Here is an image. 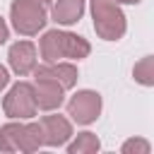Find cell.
Listing matches in <instances>:
<instances>
[{"instance_id":"obj_1","label":"cell","mask_w":154,"mask_h":154,"mask_svg":"<svg viewBox=\"0 0 154 154\" xmlns=\"http://www.w3.org/2000/svg\"><path fill=\"white\" fill-rule=\"evenodd\" d=\"M41 58L43 63H58L63 58L67 60H82L91 53V46L84 36H77L72 31H60V29H51L43 34L41 43H38Z\"/></svg>"},{"instance_id":"obj_2","label":"cell","mask_w":154,"mask_h":154,"mask_svg":"<svg viewBox=\"0 0 154 154\" xmlns=\"http://www.w3.org/2000/svg\"><path fill=\"white\" fill-rule=\"evenodd\" d=\"M91 5V19H94V31L103 41H118L123 38L128 22L116 0H89Z\"/></svg>"},{"instance_id":"obj_3","label":"cell","mask_w":154,"mask_h":154,"mask_svg":"<svg viewBox=\"0 0 154 154\" xmlns=\"http://www.w3.org/2000/svg\"><path fill=\"white\" fill-rule=\"evenodd\" d=\"M10 19L17 34L36 36L48 22V7L36 0H14L10 5Z\"/></svg>"},{"instance_id":"obj_4","label":"cell","mask_w":154,"mask_h":154,"mask_svg":"<svg viewBox=\"0 0 154 154\" xmlns=\"http://www.w3.org/2000/svg\"><path fill=\"white\" fill-rule=\"evenodd\" d=\"M2 111L12 120H29L36 116L38 106L34 99V84L29 82H17L10 87V91L2 99Z\"/></svg>"},{"instance_id":"obj_5","label":"cell","mask_w":154,"mask_h":154,"mask_svg":"<svg viewBox=\"0 0 154 154\" xmlns=\"http://www.w3.org/2000/svg\"><path fill=\"white\" fill-rule=\"evenodd\" d=\"M67 116L77 125H91L101 116V94L94 89H79L67 101Z\"/></svg>"},{"instance_id":"obj_6","label":"cell","mask_w":154,"mask_h":154,"mask_svg":"<svg viewBox=\"0 0 154 154\" xmlns=\"http://www.w3.org/2000/svg\"><path fill=\"white\" fill-rule=\"evenodd\" d=\"M34 99L41 111H55L65 99V87L51 77H34Z\"/></svg>"},{"instance_id":"obj_7","label":"cell","mask_w":154,"mask_h":154,"mask_svg":"<svg viewBox=\"0 0 154 154\" xmlns=\"http://www.w3.org/2000/svg\"><path fill=\"white\" fill-rule=\"evenodd\" d=\"M38 123L43 128V142H46V147H63L72 137V123L65 116H60V113L43 116Z\"/></svg>"},{"instance_id":"obj_8","label":"cell","mask_w":154,"mask_h":154,"mask_svg":"<svg viewBox=\"0 0 154 154\" xmlns=\"http://www.w3.org/2000/svg\"><path fill=\"white\" fill-rule=\"evenodd\" d=\"M36 60H38V58H36V46H34L31 41H17V43H12L10 51H7V63H10L12 72L19 75V77L34 72Z\"/></svg>"},{"instance_id":"obj_9","label":"cell","mask_w":154,"mask_h":154,"mask_svg":"<svg viewBox=\"0 0 154 154\" xmlns=\"http://www.w3.org/2000/svg\"><path fill=\"white\" fill-rule=\"evenodd\" d=\"M34 77H51L55 82H60L67 89H72L77 84V67L72 63H65V60H58V63H46V65H36L34 67Z\"/></svg>"},{"instance_id":"obj_10","label":"cell","mask_w":154,"mask_h":154,"mask_svg":"<svg viewBox=\"0 0 154 154\" xmlns=\"http://www.w3.org/2000/svg\"><path fill=\"white\" fill-rule=\"evenodd\" d=\"M84 2L87 0H55L53 2V22L70 26L77 24L84 14Z\"/></svg>"},{"instance_id":"obj_11","label":"cell","mask_w":154,"mask_h":154,"mask_svg":"<svg viewBox=\"0 0 154 154\" xmlns=\"http://www.w3.org/2000/svg\"><path fill=\"white\" fill-rule=\"evenodd\" d=\"M24 123H7L0 128V152H22Z\"/></svg>"},{"instance_id":"obj_12","label":"cell","mask_w":154,"mask_h":154,"mask_svg":"<svg viewBox=\"0 0 154 154\" xmlns=\"http://www.w3.org/2000/svg\"><path fill=\"white\" fill-rule=\"evenodd\" d=\"M101 149V142L94 132H79L77 140H72L67 144V152L70 154H94Z\"/></svg>"},{"instance_id":"obj_13","label":"cell","mask_w":154,"mask_h":154,"mask_svg":"<svg viewBox=\"0 0 154 154\" xmlns=\"http://www.w3.org/2000/svg\"><path fill=\"white\" fill-rule=\"evenodd\" d=\"M132 77L142 87H154V55H144L142 60H137L132 67Z\"/></svg>"},{"instance_id":"obj_14","label":"cell","mask_w":154,"mask_h":154,"mask_svg":"<svg viewBox=\"0 0 154 154\" xmlns=\"http://www.w3.org/2000/svg\"><path fill=\"white\" fill-rule=\"evenodd\" d=\"M43 144L46 142H43V128H41V123H26L24 125V147H22V152L31 154V152L41 149Z\"/></svg>"},{"instance_id":"obj_15","label":"cell","mask_w":154,"mask_h":154,"mask_svg":"<svg viewBox=\"0 0 154 154\" xmlns=\"http://www.w3.org/2000/svg\"><path fill=\"white\" fill-rule=\"evenodd\" d=\"M149 142L147 140H142V137H132V140H125L123 142V147H120V152L123 154H149Z\"/></svg>"},{"instance_id":"obj_16","label":"cell","mask_w":154,"mask_h":154,"mask_svg":"<svg viewBox=\"0 0 154 154\" xmlns=\"http://www.w3.org/2000/svg\"><path fill=\"white\" fill-rule=\"evenodd\" d=\"M7 38H10V26H7V22H5L2 14H0V46H2Z\"/></svg>"},{"instance_id":"obj_17","label":"cell","mask_w":154,"mask_h":154,"mask_svg":"<svg viewBox=\"0 0 154 154\" xmlns=\"http://www.w3.org/2000/svg\"><path fill=\"white\" fill-rule=\"evenodd\" d=\"M7 84H10V72H7V67L0 65V91H2Z\"/></svg>"},{"instance_id":"obj_18","label":"cell","mask_w":154,"mask_h":154,"mask_svg":"<svg viewBox=\"0 0 154 154\" xmlns=\"http://www.w3.org/2000/svg\"><path fill=\"white\" fill-rule=\"evenodd\" d=\"M118 5H137V2H142V0H116Z\"/></svg>"},{"instance_id":"obj_19","label":"cell","mask_w":154,"mask_h":154,"mask_svg":"<svg viewBox=\"0 0 154 154\" xmlns=\"http://www.w3.org/2000/svg\"><path fill=\"white\" fill-rule=\"evenodd\" d=\"M36 2H41V5H46V7H51V5H53V0H36Z\"/></svg>"}]
</instances>
